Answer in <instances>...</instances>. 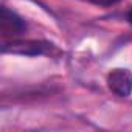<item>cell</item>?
I'll use <instances>...</instances> for the list:
<instances>
[{
	"label": "cell",
	"mask_w": 132,
	"mask_h": 132,
	"mask_svg": "<svg viewBox=\"0 0 132 132\" xmlns=\"http://www.w3.org/2000/svg\"><path fill=\"white\" fill-rule=\"evenodd\" d=\"M56 50L53 44L44 42V40H11L3 44L2 51L3 53H13L20 56H42V54H51V51Z\"/></svg>",
	"instance_id": "1"
},
{
	"label": "cell",
	"mask_w": 132,
	"mask_h": 132,
	"mask_svg": "<svg viewBox=\"0 0 132 132\" xmlns=\"http://www.w3.org/2000/svg\"><path fill=\"white\" fill-rule=\"evenodd\" d=\"M107 87L117 96H129L132 93V73L127 69H113L107 75Z\"/></svg>",
	"instance_id": "2"
},
{
	"label": "cell",
	"mask_w": 132,
	"mask_h": 132,
	"mask_svg": "<svg viewBox=\"0 0 132 132\" xmlns=\"http://www.w3.org/2000/svg\"><path fill=\"white\" fill-rule=\"evenodd\" d=\"M0 31L5 37L20 36L22 33L27 31V23L19 14L3 6L2 13H0Z\"/></svg>",
	"instance_id": "3"
},
{
	"label": "cell",
	"mask_w": 132,
	"mask_h": 132,
	"mask_svg": "<svg viewBox=\"0 0 132 132\" xmlns=\"http://www.w3.org/2000/svg\"><path fill=\"white\" fill-rule=\"evenodd\" d=\"M92 2L95 5H100V6H112V5L121 2V0H92Z\"/></svg>",
	"instance_id": "4"
},
{
	"label": "cell",
	"mask_w": 132,
	"mask_h": 132,
	"mask_svg": "<svg viewBox=\"0 0 132 132\" xmlns=\"http://www.w3.org/2000/svg\"><path fill=\"white\" fill-rule=\"evenodd\" d=\"M126 19H127V22H129V23L132 25V8H130V10L127 11V14H126Z\"/></svg>",
	"instance_id": "5"
}]
</instances>
